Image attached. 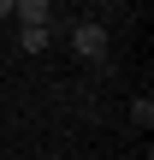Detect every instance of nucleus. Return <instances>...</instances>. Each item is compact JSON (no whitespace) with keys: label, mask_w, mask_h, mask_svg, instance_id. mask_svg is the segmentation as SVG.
<instances>
[{"label":"nucleus","mask_w":154,"mask_h":160,"mask_svg":"<svg viewBox=\"0 0 154 160\" xmlns=\"http://www.w3.org/2000/svg\"><path fill=\"white\" fill-rule=\"evenodd\" d=\"M131 119H137L142 131H148V125H154V101H148V95H137V101H131Z\"/></svg>","instance_id":"4"},{"label":"nucleus","mask_w":154,"mask_h":160,"mask_svg":"<svg viewBox=\"0 0 154 160\" xmlns=\"http://www.w3.org/2000/svg\"><path fill=\"white\" fill-rule=\"evenodd\" d=\"M18 48H24V53H47V30H24V24H18Z\"/></svg>","instance_id":"3"},{"label":"nucleus","mask_w":154,"mask_h":160,"mask_svg":"<svg viewBox=\"0 0 154 160\" xmlns=\"http://www.w3.org/2000/svg\"><path fill=\"white\" fill-rule=\"evenodd\" d=\"M12 18H18L24 30H47V24H53V0H18Z\"/></svg>","instance_id":"2"},{"label":"nucleus","mask_w":154,"mask_h":160,"mask_svg":"<svg viewBox=\"0 0 154 160\" xmlns=\"http://www.w3.org/2000/svg\"><path fill=\"white\" fill-rule=\"evenodd\" d=\"M71 48H77L83 59H107V24L77 18V24H71Z\"/></svg>","instance_id":"1"}]
</instances>
